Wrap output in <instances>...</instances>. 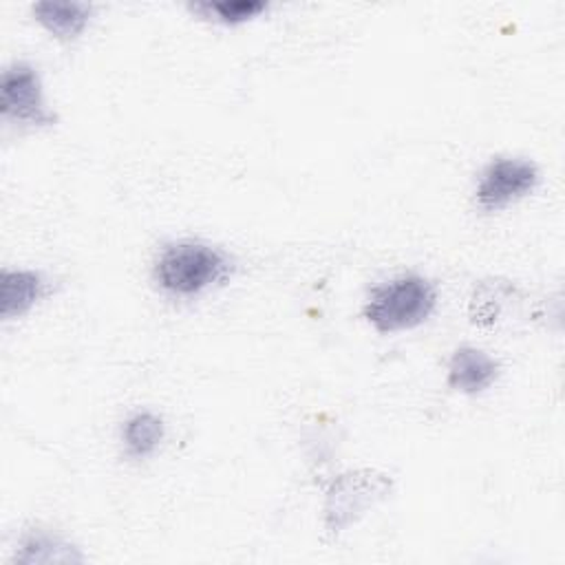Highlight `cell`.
Segmentation results:
<instances>
[{
  "mask_svg": "<svg viewBox=\"0 0 565 565\" xmlns=\"http://www.w3.org/2000/svg\"><path fill=\"white\" fill-rule=\"evenodd\" d=\"M232 274V258L216 245L194 238L161 247L152 265L154 285L172 298H194Z\"/></svg>",
  "mask_w": 565,
  "mask_h": 565,
  "instance_id": "cell-1",
  "label": "cell"
},
{
  "mask_svg": "<svg viewBox=\"0 0 565 565\" xmlns=\"http://www.w3.org/2000/svg\"><path fill=\"white\" fill-rule=\"evenodd\" d=\"M437 307V289L422 274H399L375 285L364 302L366 322L380 333L408 331L426 322Z\"/></svg>",
  "mask_w": 565,
  "mask_h": 565,
  "instance_id": "cell-2",
  "label": "cell"
},
{
  "mask_svg": "<svg viewBox=\"0 0 565 565\" xmlns=\"http://www.w3.org/2000/svg\"><path fill=\"white\" fill-rule=\"evenodd\" d=\"M391 492V479L375 470L344 472L327 490L324 525L331 534L344 532L366 510Z\"/></svg>",
  "mask_w": 565,
  "mask_h": 565,
  "instance_id": "cell-3",
  "label": "cell"
},
{
  "mask_svg": "<svg viewBox=\"0 0 565 565\" xmlns=\"http://www.w3.org/2000/svg\"><path fill=\"white\" fill-rule=\"evenodd\" d=\"M0 113L7 124L49 128L55 113L49 108L40 73L29 62H11L0 77Z\"/></svg>",
  "mask_w": 565,
  "mask_h": 565,
  "instance_id": "cell-4",
  "label": "cell"
},
{
  "mask_svg": "<svg viewBox=\"0 0 565 565\" xmlns=\"http://www.w3.org/2000/svg\"><path fill=\"white\" fill-rule=\"evenodd\" d=\"M539 166L525 157H494L479 174L475 201L486 212H499L536 190Z\"/></svg>",
  "mask_w": 565,
  "mask_h": 565,
  "instance_id": "cell-5",
  "label": "cell"
},
{
  "mask_svg": "<svg viewBox=\"0 0 565 565\" xmlns=\"http://www.w3.org/2000/svg\"><path fill=\"white\" fill-rule=\"evenodd\" d=\"M501 373V364L494 355H490L486 349L463 344L452 351L448 362V386L466 393L477 395L490 388Z\"/></svg>",
  "mask_w": 565,
  "mask_h": 565,
  "instance_id": "cell-6",
  "label": "cell"
},
{
  "mask_svg": "<svg viewBox=\"0 0 565 565\" xmlns=\"http://www.w3.org/2000/svg\"><path fill=\"white\" fill-rule=\"evenodd\" d=\"M49 294V280L35 269L0 271V316L2 320L22 318Z\"/></svg>",
  "mask_w": 565,
  "mask_h": 565,
  "instance_id": "cell-7",
  "label": "cell"
},
{
  "mask_svg": "<svg viewBox=\"0 0 565 565\" xmlns=\"http://www.w3.org/2000/svg\"><path fill=\"white\" fill-rule=\"evenodd\" d=\"M82 561H84V554L79 552L77 545L40 525L22 532L11 558V563H22V565L82 563Z\"/></svg>",
  "mask_w": 565,
  "mask_h": 565,
  "instance_id": "cell-8",
  "label": "cell"
},
{
  "mask_svg": "<svg viewBox=\"0 0 565 565\" xmlns=\"http://www.w3.org/2000/svg\"><path fill=\"white\" fill-rule=\"evenodd\" d=\"M35 20L57 40L71 42L84 33L93 18V4L88 2H55L42 0L33 4Z\"/></svg>",
  "mask_w": 565,
  "mask_h": 565,
  "instance_id": "cell-9",
  "label": "cell"
},
{
  "mask_svg": "<svg viewBox=\"0 0 565 565\" xmlns=\"http://www.w3.org/2000/svg\"><path fill=\"white\" fill-rule=\"evenodd\" d=\"M166 437L163 419L152 411H137L126 417L121 426L124 452L130 459H146L154 455Z\"/></svg>",
  "mask_w": 565,
  "mask_h": 565,
  "instance_id": "cell-10",
  "label": "cell"
},
{
  "mask_svg": "<svg viewBox=\"0 0 565 565\" xmlns=\"http://www.w3.org/2000/svg\"><path fill=\"white\" fill-rule=\"evenodd\" d=\"M190 9L199 13L205 20L225 24V26H236L243 22L254 20L263 11H267V2L263 0H201L192 2Z\"/></svg>",
  "mask_w": 565,
  "mask_h": 565,
  "instance_id": "cell-11",
  "label": "cell"
}]
</instances>
